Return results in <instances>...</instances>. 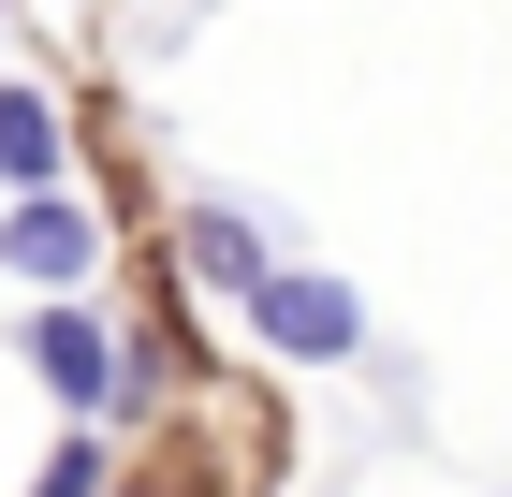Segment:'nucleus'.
Wrapping results in <instances>:
<instances>
[{"label":"nucleus","mask_w":512,"mask_h":497,"mask_svg":"<svg viewBox=\"0 0 512 497\" xmlns=\"http://www.w3.org/2000/svg\"><path fill=\"white\" fill-rule=\"evenodd\" d=\"M249 322H264L293 366H352L366 351V307H352V278H308V264H278L264 293H249Z\"/></svg>","instance_id":"1"},{"label":"nucleus","mask_w":512,"mask_h":497,"mask_svg":"<svg viewBox=\"0 0 512 497\" xmlns=\"http://www.w3.org/2000/svg\"><path fill=\"white\" fill-rule=\"evenodd\" d=\"M176 249H191V278H205V293H264V278H278V249H264V234H249L235 220V205H191V220H176Z\"/></svg>","instance_id":"4"},{"label":"nucleus","mask_w":512,"mask_h":497,"mask_svg":"<svg viewBox=\"0 0 512 497\" xmlns=\"http://www.w3.org/2000/svg\"><path fill=\"white\" fill-rule=\"evenodd\" d=\"M30 366L59 381V410H132V395H118V381H132V351L103 337L74 293H59V307H30Z\"/></svg>","instance_id":"2"},{"label":"nucleus","mask_w":512,"mask_h":497,"mask_svg":"<svg viewBox=\"0 0 512 497\" xmlns=\"http://www.w3.org/2000/svg\"><path fill=\"white\" fill-rule=\"evenodd\" d=\"M0 264L44 278V293H74L88 264H103V220H88L74 191H15V220H0Z\"/></svg>","instance_id":"3"},{"label":"nucleus","mask_w":512,"mask_h":497,"mask_svg":"<svg viewBox=\"0 0 512 497\" xmlns=\"http://www.w3.org/2000/svg\"><path fill=\"white\" fill-rule=\"evenodd\" d=\"M30 497H103V454H88V439H59V454H44V483Z\"/></svg>","instance_id":"6"},{"label":"nucleus","mask_w":512,"mask_h":497,"mask_svg":"<svg viewBox=\"0 0 512 497\" xmlns=\"http://www.w3.org/2000/svg\"><path fill=\"white\" fill-rule=\"evenodd\" d=\"M0 191H59V103L0 88Z\"/></svg>","instance_id":"5"}]
</instances>
